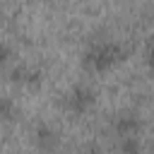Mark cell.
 <instances>
[{"instance_id": "4", "label": "cell", "mask_w": 154, "mask_h": 154, "mask_svg": "<svg viewBox=\"0 0 154 154\" xmlns=\"http://www.w3.org/2000/svg\"><path fill=\"white\" fill-rule=\"evenodd\" d=\"M31 144H34V149L41 152V154H53V152L60 147V132H58L51 123L38 120V123H34V128H31Z\"/></svg>"}, {"instance_id": "5", "label": "cell", "mask_w": 154, "mask_h": 154, "mask_svg": "<svg viewBox=\"0 0 154 154\" xmlns=\"http://www.w3.org/2000/svg\"><path fill=\"white\" fill-rule=\"evenodd\" d=\"M10 82L17 84V87H24V89H36L41 87L43 82V72L36 67V65H29V63H19L10 70Z\"/></svg>"}, {"instance_id": "10", "label": "cell", "mask_w": 154, "mask_h": 154, "mask_svg": "<svg viewBox=\"0 0 154 154\" xmlns=\"http://www.w3.org/2000/svg\"><path fill=\"white\" fill-rule=\"evenodd\" d=\"M2 17H5V10H2V5H0V22H2Z\"/></svg>"}, {"instance_id": "6", "label": "cell", "mask_w": 154, "mask_h": 154, "mask_svg": "<svg viewBox=\"0 0 154 154\" xmlns=\"http://www.w3.org/2000/svg\"><path fill=\"white\" fill-rule=\"evenodd\" d=\"M17 116H19V106H17V101H14L12 96H7V94H0V125H10V123H14Z\"/></svg>"}, {"instance_id": "2", "label": "cell", "mask_w": 154, "mask_h": 154, "mask_svg": "<svg viewBox=\"0 0 154 154\" xmlns=\"http://www.w3.org/2000/svg\"><path fill=\"white\" fill-rule=\"evenodd\" d=\"M96 106V91L94 87H89L87 82H77L72 84L65 94H63V108L70 116H87L91 108Z\"/></svg>"}, {"instance_id": "7", "label": "cell", "mask_w": 154, "mask_h": 154, "mask_svg": "<svg viewBox=\"0 0 154 154\" xmlns=\"http://www.w3.org/2000/svg\"><path fill=\"white\" fill-rule=\"evenodd\" d=\"M118 152L120 154H142V140L140 137H120Z\"/></svg>"}, {"instance_id": "3", "label": "cell", "mask_w": 154, "mask_h": 154, "mask_svg": "<svg viewBox=\"0 0 154 154\" xmlns=\"http://www.w3.org/2000/svg\"><path fill=\"white\" fill-rule=\"evenodd\" d=\"M144 128V120L137 111H118L111 118V132L120 140V137H140Z\"/></svg>"}, {"instance_id": "9", "label": "cell", "mask_w": 154, "mask_h": 154, "mask_svg": "<svg viewBox=\"0 0 154 154\" xmlns=\"http://www.w3.org/2000/svg\"><path fill=\"white\" fill-rule=\"evenodd\" d=\"M77 154H101L96 147H87V149H82V152H77Z\"/></svg>"}, {"instance_id": "1", "label": "cell", "mask_w": 154, "mask_h": 154, "mask_svg": "<svg viewBox=\"0 0 154 154\" xmlns=\"http://www.w3.org/2000/svg\"><path fill=\"white\" fill-rule=\"evenodd\" d=\"M128 51L120 41H113V38H99V41H91L84 53H82V67L91 75H106L111 72L113 67H118L123 60H125Z\"/></svg>"}, {"instance_id": "8", "label": "cell", "mask_w": 154, "mask_h": 154, "mask_svg": "<svg viewBox=\"0 0 154 154\" xmlns=\"http://www.w3.org/2000/svg\"><path fill=\"white\" fill-rule=\"evenodd\" d=\"M14 60V48L7 41H0V72H5Z\"/></svg>"}]
</instances>
